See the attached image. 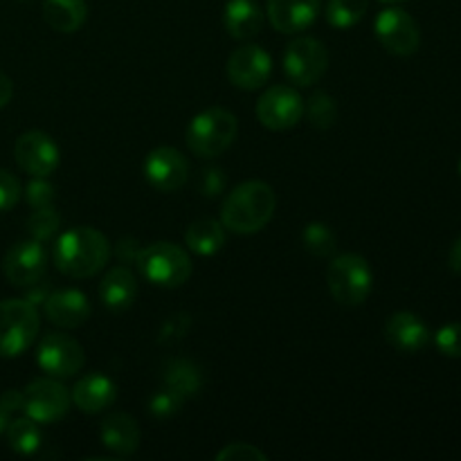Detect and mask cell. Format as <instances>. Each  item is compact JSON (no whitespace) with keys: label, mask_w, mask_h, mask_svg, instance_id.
<instances>
[{"label":"cell","mask_w":461,"mask_h":461,"mask_svg":"<svg viewBox=\"0 0 461 461\" xmlns=\"http://www.w3.org/2000/svg\"><path fill=\"white\" fill-rule=\"evenodd\" d=\"M111 259V243L95 228H72L57 239L52 248V261L59 273L72 279H86L97 275Z\"/></svg>","instance_id":"1"},{"label":"cell","mask_w":461,"mask_h":461,"mask_svg":"<svg viewBox=\"0 0 461 461\" xmlns=\"http://www.w3.org/2000/svg\"><path fill=\"white\" fill-rule=\"evenodd\" d=\"M277 198L264 180H248L230 192L221 207V223L234 234H257L270 223Z\"/></svg>","instance_id":"2"},{"label":"cell","mask_w":461,"mask_h":461,"mask_svg":"<svg viewBox=\"0 0 461 461\" xmlns=\"http://www.w3.org/2000/svg\"><path fill=\"white\" fill-rule=\"evenodd\" d=\"M135 266L149 284L160 288H180L192 277V259L180 246L158 241L142 248Z\"/></svg>","instance_id":"3"},{"label":"cell","mask_w":461,"mask_h":461,"mask_svg":"<svg viewBox=\"0 0 461 461\" xmlns=\"http://www.w3.org/2000/svg\"><path fill=\"white\" fill-rule=\"evenodd\" d=\"M239 131V122L234 113L225 108H207L198 113L187 126V147L189 151L201 158H216L230 149Z\"/></svg>","instance_id":"4"},{"label":"cell","mask_w":461,"mask_h":461,"mask_svg":"<svg viewBox=\"0 0 461 461\" xmlns=\"http://www.w3.org/2000/svg\"><path fill=\"white\" fill-rule=\"evenodd\" d=\"M39 309L27 300L0 302V358H16L39 336Z\"/></svg>","instance_id":"5"},{"label":"cell","mask_w":461,"mask_h":461,"mask_svg":"<svg viewBox=\"0 0 461 461\" xmlns=\"http://www.w3.org/2000/svg\"><path fill=\"white\" fill-rule=\"evenodd\" d=\"M327 284L331 297L342 306H360L374 286V273L367 259L354 252L336 257L329 264Z\"/></svg>","instance_id":"6"},{"label":"cell","mask_w":461,"mask_h":461,"mask_svg":"<svg viewBox=\"0 0 461 461\" xmlns=\"http://www.w3.org/2000/svg\"><path fill=\"white\" fill-rule=\"evenodd\" d=\"M329 68V54L322 41L300 36L291 41L284 52V72L297 86H313Z\"/></svg>","instance_id":"7"},{"label":"cell","mask_w":461,"mask_h":461,"mask_svg":"<svg viewBox=\"0 0 461 461\" xmlns=\"http://www.w3.org/2000/svg\"><path fill=\"white\" fill-rule=\"evenodd\" d=\"M36 363L48 376L52 378H72L81 372L86 363V354L75 338L61 331H50L41 340L36 351Z\"/></svg>","instance_id":"8"},{"label":"cell","mask_w":461,"mask_h":461,"mask_svg":"<svg viewBox=\"0 0 461 461\" xmlns=\"http://www.w3.org/2000/svg\"><path fill=\"white\" fill-rule=\"evenodd\" d=\"M374 32L383 48L396 57H412L421 45L419 23L401 7L383 9L374 23Z\"/></svg>","instance_id":"9"},{"label":"cell","mask_w":461,"mask_h":461,"mask_svg":"<svg viewBox=\"0 0 461 461\" xmlns=\"http://www.w3.org/2000/svg\"><path fill=\"white\" fill-rule=\"evenodd\" d=\"M304 115V102L291 86H273L257 102V120L270 131H288Z\"/></svg>","instance_id":"10"},{"label":"cell","mask_w":461,"mask_h":461,"mask_svg":"<svg viewBox=\"0 0 461 461\" xmlns=\"http://www.w3.org/2000/svg\"><path fill=\"white\" fill-rule=\"evenodd\" d=\"M23 412L36 423H54L66 417L70 408V394L57 378H36L25 387Z\"/></svg>","instance_id":"11"},{"label":"cell","mask_w":461,"mask_h":461,"mask_svg":"<svg viewBox=\"0 0 461 461\" xmlns=\"http://www.w3.org/2000/svg\"><path fill=\"white\" fill-rule=\"evenodd\" d=\"M18 167L32 178H48L59 167V147L43 131H27L14 144Z\"/></svg>","instance_id":"12"},{"label":"cell","mask_w":461,"mask_h":461,"mask_svg":"<svg viewBox=\"0 0 461 461\" xmlns=\"http://www.w3.org/2000/svg\"><path fill=\"white\" fill-rule=\"evenodd\" d=\"M48 270V252L43 243L32 239L21 241L7 250L3 259V273L12 286L27 288L30 284L39 282Z\"/></svg>","instance_id":"13"},{"label":"cell","mask_w":461,"mask_h":461,"mask_svg":"<svg viewBox=\"0 0 461 461\" xmlns=\"http://www.w3.org/2000/svg\"><path fill=\"white\" fill-rule=\"evenodd\" d=\"M273 59L259 45H241L228 59V77L237 88L257 90L270 79Z\"/></svg>","instance_id":"14"},{"label":"cell","mask_w":461,"mask_h":461,"mask_svg":"<svg viewBox=\"0 0 461 461\" xmlns=\"http://www.w3.org/2000/svg\"><path fill=\"white\" fill-rule=\"evenodd\" d=\"M144 176L158 192H176L189 180V162L178 149L158 147L144 160Z\"/></svg>","instance_id":"15"},{"label":"cell","mask_w":461,"mask_h":461,"mask_svg":"<svg viewBox=\"0 0 461 461\" xmlns=\"http://www.w3.org/2000/svg\"><path fill=\"white\" fill-rule=\"evenodd\" d=\"M43 313L48 322L61 329H77L88 322L90 302L88 297L75 288L52 291L43 304Z\"/></svg>","instance_id":"16"},{"label":"cell","mask_w":461,"mask_h":461,"mask_svg":"<svg viewBox=\"0 0 461 461\" xmlns=\"http://www.w3.org/2000/svg\"><path fill=\"white\" fill-rule=\"evenodd\" d=\"M270 25L282 34H297L315 23L320 0H268L266 5Z\"/></svg>","instance_id":"17"},{"label":"cell","mask_w":461,"mask_h":461,"mask_svg":"<svg viewBox=\"0 0 461 461\" xmlns=\"http://www.w3.org/2000/svg\"><path fill=\"white\" fill-rule=\"evenodd\" d=\"M385 340L399 354H417L430 342V329L417 313L399 311L385 322Z\"/></svg>","instance_id":"18"},{"label":"cell","mask_w":461,"mask_h":461,"mask_svg":"<svg viewBox=\"0 0 461 461\" xmlns=\"http://www.w3.org/2000/svg\"><path fill=\"white\" fill-rule=\"evenodd\" d=\"M70 401L86 414H99L117 401V385L104 374H90L72 387Z\"/></svg>","instance_id":"19"},{"label":"cell","mask_w":461,"mask_h":461,"mask_svg":"<svg viewBox=\"0 0 461 461\" xmlns=\"http://www.w3.org/2000/svg\"><path fill=\"white\" fill-rule=\"evenodd\" d=\"M138 297V279L131 273L129 266H115L104 275L99 284V300L113 313L131 309Z\"/></svg>","instance_id":"20"},{"label":"cell","mask_w":461,"mask_h":461,"mask_svg":"<svg viewBox=\"0 0 461 461\" xmlns=\"http://www.w3.org/2000/svg\"><path fill=\"white\" fill-rule=\"evenodd\" d=\"M99 439L115 455L129 457L140 446V428L131 414L113 412L99 426Z\"/></svg>","instance_id":"21"},{"label":"cell","mask_w":461,"mask_h":461,"mask_svg":"<svg viewBox=\"0 0 461 461\" xmlns=\"http://www.w3.org/2000/svg\"><path fill=\"white\" fill-rule=\"evenodd\" d=\"M223 25L237 41H250L259 36L264 27V12L255 0H228L223 12Z\"/></svg>","instance_id":"22"},{"label":"cell","mask_w":461,"mask_h":461,"mask_svg":"<svg viewBox=\"0 0 461 461\" xmlns=\"http://www.w3.org/2000/svg\"><path fill=\"white\" fill-rule=\"evenodd\" d=\"M43 18L52 30L72 34L88 18V5L86 0H43Z\"/></svg>","instance_id":"23"},{"label":"cell","mask_w":461,"mask_h":461,"mask_svg":"<svg viewBox=\"0 0 461 461\" xmlns=\"http://www.w3.org/2000/svg\"><path fill=\"white\" fill-rule=\"evenodd\" d=\"M162 385L174 390L183 399L196 396L203 387V372L198 365L185 358H171L162 365Z\"/></svg>","instance_id":"24"},{"label":"cell","mask_w":461,"mask_h":461,"mask_svg":"<svg viewBox=\"0 0 461 461\" xmlns=\"http://www.w3.org/2000/svg\"><path fill=\"white\" fill-rule=\"evenodd\" d=\"M185 243L189 250L198 257H212L223 250L225 246V228L216 219H198L194 221L185 234Z\"/></svg>","instance_id":"25"},{"label":"cell","mask_w":461,"mask_h":461,"mask_svg":"<svg viewBox=\"0 0 461 461\" xmlns=\"http://www.w3.org/2000/svg\"><path fill=\"white\" fill-rule=\"evenodd\" d=\"M7 441L12 446V450H16L18 455H34L36 450L43 444V435H41V428L34 419H16V421H9L7 426Z\"/></svg>","instance_id":"26"},{"label":"cell","mask_w":461,"mask_h":461,"mask_svg":"<svg viewBox=\"0 0 461 461\" xmlns=\"http://www.w3.org/2000/svg\"><path fill=\"white\" fill-rule=\"evenodd\" d=\"M369 9V0H329L327 21L336 30H349L358 25Z\"/></svg>","instance_id":"27"},{"label":"cell","mask_w":461,"mask_h":461,"mask_svg":"<svg viewBox=\"0 0 461 461\" xmlns=\"http://www.w3.org/2000/svg\"><path fill=\"white\" fill-rule=\"evenodd\" d=\"M304 113L315 129H322V131L331 129L338 120L336 99H333L329 93H324V90H318V93H313L309 97V104L304 106Z\"/></svg>","instance_id":"28"},{"label":"cell","mask_w":461,"mask_h":461,"mask_svg":"<svg viewBox=\"0 0 461 461\" xmlns=\"http://www.w3.org/2000/svg\"><path fill=\"white\" fill-rule=\"evenodd\" d=\"M302 243L311 255L320 257V259L331 257L336 252V234L327 223H320V221L306 225L304 232H302Z\"/></svg>","instance_id":"29"},{"label":"cell","mask_w":461,"mask_h":461,"mask_svg":"<svg viewBox=\"0 0 461 461\" xmlns=\"http://www.w3.org/2000/svg\"><path fill=\"white\" fill-rule=\"evenodd\" d=\"M61 228V216L54 207H39V210L32 212V216L27 219V232L36 241H48Z\"/></svg>","instance_id":"30"},{"label":"cell","mask_w":461,"mask_h":461,"mask_svg":"<svg viewBox=\"0 0 461 461\" xmlns=\"http://www.w3.org/2000/svg\"><path fill=\"white\" fill-rule=\"evenodd\" d=\"M185 399L180 394H176L169 387H162V390L153 392V396L149 399V412L156 419H169L174 414L180 412Z\"/></svg>","instance_id":"31"},{"label":"cell","mask_w":461,"mask_h":461,"mask_svg":"<svg viewBox=\"0 0 461 461\" xmlns=\"http://www.w3.org/2000/svg\"><path fill=\"white\" fill-rule=\"evenodd\" d=\"M192 329V318L187 313H174L162 322L160 336H158V342L160 345H174V342L183 340L185 336Z\"/></svg>","instance_id":"32"},{"label":"cell","mask_w":461,"mask_h":461,"mask_svg":"<svg viewBox=\"0 0 461 461\" xmlns=\"http://www.w3.org/2000/svg\"><path fill=\"white\" fill-rule=\"evenodd\" d=\"M435 345L448 358H461V322L441 327L435 336Z\"/></svg>","instance_id":"33"},{"label":"cell","mask_w":461,"mask_h":461,"mask_svg":"<svg viewBox=\"0 0 461 461\" xmlns=\"http://www.w3.org/2000/svg\"><path fill=\"white\" fill-rule=\"evenodd\" d=\"M25 198L34 210H39V207H52L57 192H54V187L45 178H34L27 183Z\"/></svg>","instance_id":"34"},{"label":"cell","mask_w":461,"mask_h":461,"mask_svg":"<svg viewBox=\"0 0 461 461\" xmlns=\"http://www.w3.org/2000/svg\"><path fill=\"white\" fill-rule=\"evenodd\" d=\"M196 185H198V192H201L203 196L216 198L221 192H223L225 185H228V178H225L223 169H219V167H207V169L201 171Z\"/></svg>","instance_id":"35"},{"label":"cell","mask_w":461,"mask_h":461,"mask_svg":"<svg viewBox=\"0 0 461 461\" xmlns=\"http://www.w3.org/2000/svg\"><path fill=\"white\" fill-rule=\"evenodd\" d=\"M268 455L252 444H230L216 455V461H266Z\"/></svg>","instance_id":"36"},{"label":"cell","mask_w":461,"mask_h":461,"mask_svg":"<svg viewBox=\"0 0 461 461\" xmlns=\"http://www.w3.org/2000/svg\"><path fill=\"white\" fill-rule=\"evenodd\" d=\"M21 183L14 174L0 169V212H7L21 201Z\"/></svg>","instance_id":"37"},{"label":"cell","mask_w":461,"mask_h":461,"mask_svg":"<svg viewBox=\"0 0 461 461\" xmlns=\"http://www.w3.org/2000/svg\"><path fill=\"white\" fill-rule=\"evenodd\" d=\"M140 252H142V243L138 241L135 237H122L120 241L115 243V250H113V255H115V259L120 261L122 266H131L138 261Z\"/></svg>","instance_id":"38"},{"label":"cell","mask_w":461,"mask_h":461,"mask_svg":"<svg viewBox=\"0 0 461 461\" xmlns=\"http://www.w3.org/2000/svg\"><path fill=\"white\" fill-rule=\"evenodd\" d=\"M50 293H52V286H50V284L45 282L43 277H41L39 282H34V284H30V286H27V293H25V297H23V300H27L30 304H34L36 309H39V306L45 304V300L50 297Z\"/></svg>","instance_id":"39"},{"label":"cell","mask_w":461,"mask_h":461,"mask_svg":"<svg viewBox=\"0 0 461 461\" xmlns=\"http://www.w3.org/2000/svg\"><path fill=\"white\" fill-rule=\"evenodd\" d=\"M0 405H3L9 414L18 412V410H23V405H25V394L18 390L3 392V396H0Z\"/></svg>","instance_id":"40"},{"label":"cell","mask_w":461,"mask_h":461,"mask_svg":"<svg viewBox=\"0 0 461 461\" xmlns=\"http://www.w3.org/2000/svg\"><path fill=\"white\" fill-rule=\"evenodd\" d=\"M14 97V84L5 72H0V108L7 106Z\"/></svg>","instance_id":"41"},{"label":"cell","mask_w":461,"mask_h":461,"mask_svg":"<svg viewBox=\"0 0 461 461\" xmlns=\"http://www.w3.org/2000/svg\"><path fill=\"white\" fill-rule=\"evenodd\" d=\"M448 266H450V270H453L455 275H459V277H461V237L453 243V248H450Z\"/></svg>","instance_id":"42"},{"label":"cell","mask_w":461,"mask_h":461,"mask_svg":"<svg viewBox=\"0 0 461 461\" xmlns=\"http://www.w3.org/2000/svg\"><path fill=\"white\" fill-rule=\"evenodd\" d=\"M7 426H9V412L3 408V405H0V435L7 430Z\"/></svg>","instance_id":"43"},{"label":"cell","mask_w":461,"mask_h":461,"mask_svg":"<svg viewBox=\"0 0 461 461\" xmlns=\"http://www.w3.org/2000/svg\"><path fill=\"white\" fill-rule=\"evenodd\" d=\"M381 3H392V5H394V3H403V0H381Z\"/></svg>","instance_id":"44"},{"label":"cell","mask_w":461,"mask_h":461,"mask_svg":"<svg viewBox=\"0 0 461 461\" xmlns=\"http://www.w3.org/2000/svg\"><path fill=\"white\" fill-rule=\"evenodd\" d=\"M459 176H461V158H459Z\"/></svg>","instance_id":"45"},{"label":"cell","mask_w":461,"mask_h":461,"mask_svg":"<svg viewBox=\"0 0 461 461\" xmlns=\"http://www.w3.org/2000/svg\"><path fill=\"white\" fill-rule=\"evenodd\" d=\"M23 3H27V0H23Z\"/></svg>","instance_id":"46"}]
</instances>
